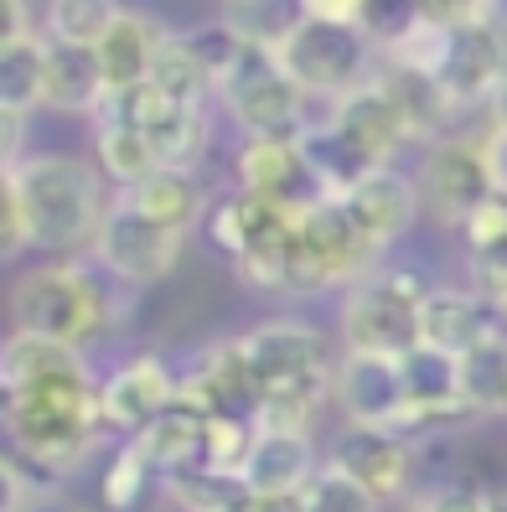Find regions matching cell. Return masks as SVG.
<instances>
[{
	"label": "cell",
	"mask_w": 507,
	"mask_h": 512,
	"mask_svg": "<svg viewBox=\"0 0 507 512\" xmlns=\"http://www.w3.org/2000/svg\"><path fill=\"white\" fill-rule=\"evenodd\" d=\"M233 176H238V192H249L259 202L280 207V213H295V218L311 213L326 197L301 140H244L238 145V161H233Z\"/></svg>",
	"instance_id": "7c38bea8"
},
{
	"label": "cell",
	"mask_w": 507,
	"mask_h": 512,
	"mask_svg": "<svg viewBox=\"0 0 507 512\" xmlns=\"http://www.w3.org/2000/svg\"><path fill=\"white\" fill-rule=\"evenodd\" d=\"M249 368L264 388V419L259 425H285V430H311L316 414L332 399L337 363L326 357L321 331L306 321H264L238 337Z\"/></svg>",
	"instance_id": "3957f363"
},
{
	"label": "cell",
	"mask_w": 507,
	"mask_h": 512,
	"mask_svg": "<svg viewBox=\"0 0 507 512\" xmlns=\"http://www.w3.org/2000/svg\"><path fill=\"white\" fill-rule=\"evenodd\" d=\"M497 337H507V331H502V311L476 285L471 290H461V285H430L425 316H420V342L425 347L466 357V352L487 347Z\"/></svg>",
	"instance_id": "e0dca14e"
},
{
	"label": "cell",
	"mask_w": 507,
	"mask_h": 512,
	"mask_svg": "<svg viewBox=\"0 0 507 512\" xmlns=\"http://www.w3.org/2000/svg\"><path fill=\"white\" fill-rule=\"evenodd\" d=\"M492 6L497 0H420V16L445 26V32H461V26L492 21Z\"/></svg>",
	"instance_id": "e575fe53"
},
{
	"label": "cell",
	"mask_w": 507,
	"mask_h": 512,
	"mask_svg": "<svg viewBox=\"0 0 507 512\" xmlns=\"http://www.w3.org/2000/svg\"><path fill=\"white\" fill-rule=\"evenodd\" d=\"M182 249H187V233L182 228H171V223H161L151 213H140L130 197H114L88 254H94V264L109 269L119 285L145 290V285H156V280L171 275L176 259H182Z\"/></svg>",
	"instance_id": "9c48e42d"
},
{
	"label": "cell",
	"mask_w": 507,
	"mask_h": 512,
	"mask_svg": "<svg viewBox=\"0 0 507 512\" xmlns=\"http://www.w3.org/2000/svg\"><path fill=\"white\" fill-rule=\"evenodd\" d=\"M306 16H311V0H228V11H223L233 32L264 52H280Z\"/></svg>",
	"instance_id": "4316f807"
},
{
	"label": "cell",
	"mask_w": 507,
	"mask_h": 512,
	"mask_svg": "<svg viewBox=\"0 0 507 512\" xmlns=\"http://www.w3.org/2000/svg\"><path fill=\"white\" fill-rule=\"evenodd\" d=\"M109 99V83L99 68L94 47H68L52 42L47 47V83H42V104L63 109V114H94Z\"/></svg>",
	"instance_id": "cb8c5ba5"
},
{
	"label": "cell",
	"mask_w": 507,
	"mask_h": 512,
	"mask_svg": "<svg viewBox=\"0 0 507 512\" xmlns=\"http://www.w3.org/2000/svg\"><path fill=\"white\" fill-rule=\"evenodd\" d=\"M326 119L363 150V156L373 166H389L394 161V150L409 145V125H404V114L394 109V99L378 88V78H368L363 88H352V94H342L337 104H326Z\"/></svg>",
	"instance_id": "44dd1931"
},
{
	"label": "cell",
	"mask_w": 507,
	"mask_h": 512,
	"mask_svg": "<svg viewBox=\"0 0 507 512\" xmlns=\"http://www.w3.org/2000/svg\"><path fill=\"white\" fill-rule=\"evenodd\" d=\"M482 150H487V171H492L497 197H507V130L487 125V130H482Z\"/></svg>",
	"instance_id": "8d00e7d4"
},
{
	"label": "cell",
	"mask_w": 507,
	"mask_h": 512,
	"mask_svg": "<svg viewBox=\"0 0 507 512\" xmlns=\"http://www.w3.org/2000/svg\"><path fill=\"white\" fill-rule=\"evenodd\" d=\"M244 502H249V497H244ZM244 502H238V507H218V512H244Z\"/></svg>",
	"instance_id": "7dc6e473"
},
{
	"label": "cell",
	"mask_w": 507,
	"mask_h": 512,
	"mask_svg": "<svg viewBox=\"0 0 507 512\" xmlns=\"http://www.w3.org/2000/svg\"><path fill=\"white\" fill-rule=\"evenodd\" d=\"M487 119H492L497 130H507V83H502L497 94H492V104H487Z\"/></svg>",
	"instance_id": "7bdbcfd3"
},
{
	"label": "cell",
	"mask_w": 507,
	"mask_h": 512,
	"mask_svg": "<svg viewBox=\"0 0 507 512\" xmlns=\"http://www.w3.org/2000/svg\"><path fill=\"white\" fill-rule=\"evenodd\" d=\"M0 249H6V259L32 249V223H26V207H21L16 187H6V182H0Z\"/></svg>",
	"instance_id": "d590c367"
},
{
	"label": "cell",
	"mask_w": 507,
	"mask_h": 512,
	"mask_svg": "<svg viewBox=\"0 0 507 512\" xmlns=\"http://www.w3.org/2000/svg\"><path fill=\"white\" fill-rule=\"evenodd\" d=\"M119 0H47V37L68 47H99L119 21Z\"/></svg>",
	"instance_id": "f1b7e54d"
},
{
	"label": "cell",
	"mask_w": 507,
	"mask_h": 512,
	"mask_svg": "<svg viewBox=\"0 0 507 512\" xmlns=\"http://www.w3.org/2000/svg\"><path fill=\"white\" fill-rule=\"evenodd\" d=\"M119 104H125V114L140 125V135L151 140V150H156L161 166L197 171V161L207 156V114H202L197 104H182V99L161 94L156 83L119 94Z\"/></svg>",
	"instance_id": "2e32d148"
},
{
	"label": "cell",
	"mask_w": 507,
	"mask_h": 512,
	"mask_svg": "<svg viewBox=\"0 0 507 512\" xmlns=\"http://www.w3.org/2000/svg\"><path fill=\"white\" fill-rule=\"evenodd\" d=\"M461 378H466L471 409H476V414H492L497 399H502V388H507V337L466 352V357H461Z\"/></svg>",
	"instance_id": "4dcf8cb0"
},
{
	"label": "cell",
	"mask_w": 507,
	"mask_h": 512,
	"mask_svg": "<svg viewBox=\"0 0 507 512\" xmlns=\"http://www.w3.org/2000/svg\"><path fill=\"white\" fill-rule=\"evenodd\" d=\"M21 135H26V114L21 109H0V156H6V166L21 161Z\"/></svg>",
	"instance_id": "f35d334b"
},
{
	"label": "cell",
	"mask_w": 507,
	"mask_h": 512,
	"mask_svg": "<svg viewBox=\"0 0 507 512\" xmlns=\"http://www.w3.org/2000/svg\"><path fill=\"white\" fill-rule=\"evenodd\" d=\"M156 487H166V471L145 456L140 440H130V445L114 456L109 476H104V502H109L114 512H130V507H140L145 497H151Z\"/></svg>",
	"instance_id": "f546056e"
},
{
	"label": "cell",
	"mask_w": 507,
	"mask_h": 512,
	"mask_svg": "<svg viewBox=\"0 0 507 512\" xmlns=\"http://www.w3.org/2000/svg\"><path fill=\"white\" fill-rule=\"evenodd\" d=\"M166 37H171V32H166L156 16H145V11H119V21L109 26L104 42L94 47L109 94H130V88H145V83H151Z\"/></svg>",
	"instance_id": "603a6c76"
},
{
	"label": "cell",
	"mask_w": 507,
	"mask_h": 512,
	"mask_svg": "<svg viewBox=\"0 0 507 512\" xmlns=\"http://www.w3.org/2000/svg\"><path fill=\"white\" fill-rule=\"evenodd\" d=\"M218 94L249 140H301L311 130V94L264 47H249L238 57L233 73L218 83Z\"/></svg>",
	"instance_id": "ba28073f"
},
{
	"label": "cell",
	"mask_w": 507,
	"mask_h": 512,
	"mask_svg": "<svg viewBox=\"0 0 507 512\" xmlns=\"http://www.w3.org/2000/svg\"><path fill=\"white\" fill-rule=\"evenodd\" d=\"M109 280H114L109 269L78 264V259L26 269L11 290L16 331H32V337L63 342V347H78V352L104 342L109 331L125 321V306L114 300Z\"/></svg>",
	"instance_id": "7a4b0ae2"
},
{
	"label": "cell",
	"mask_w": 507,
	"mask_h": 512,
	"mask_svg": "<svg viewBox=\"0 0 507 512\" xmlns=\"http://www.w3.org/2000/svg\"><path fill=\"white\" fill-rule=\"evenodd\" d=\"M425 275L404 264H378L342 300V347L347 352H389L404 357L420 347V316H425Z\"/></svg>",
	"instance_id": "5b68a950"
},
{
	"label": "cell",
	"mask_w": 507,
	"mask_h": 512,
	"mask_svg": "<svg viewBox=\"0 0 507 512\" xmlns=\"http://www.w3.org/2000/svg\"><path fill=\"white\" fill-rule=\"evenodd\" d=\"M414 187H420V207L435 223L466 233V223L497 197L482 135H445V140H435V150L425 156L420 182Z\"/></svg>",
	"instance_id": "30bf717a"
},
{
	"label": "cell",
	"mask_w": 507,
	"mask_h": 512,
	"mask_svg": "<svg viewBox=\"0 0 507 512\" xmlns=\"http://www.w3.org/2000/svg\"><path fill=\"white\" fill-rule=\"evenodd\" d=\"M476 290H482L492 306L502 311V321H507V269H497V275H487V280H476Z\"/></svg>",
	"instance_id": "b9f144b4"
},
{
	"label": "cell",
	"mask_w": 507,
	"mask_h": 512,
	"mask_svg": "<svg viewBox=\"0 0 507 512\" xmlns=\"http://www.w3.org/2000/svg\"><path fill=\"white\" fill-rule=\"evenodd\" d=\"M26 32H37L32 6H26V0H0V42H6V37H26Z\"/></svg>",
	"instance_id": "ab89813d"
},
{
	"label": "cell",
	"mask_w": 507,
	"mask_h": 512,
	"mask_svg": "<svg viewBox=\"0 0 507 512\" xmlns=\"http://www.w3.org/2000/svg\"><path fill=\"white\" fill-rule=\"evenodd\" d=\"M306 507L311 512H383V502L363 487V481H352L332 461H321L316 476L306 481Z\"/></svg>",
	"instance_id": "1f68e13d"
},
{
	"label": "cell",
	"mask_w": 507,
	"mask_h": 512,
	"mask_svg": "<svg viewBox=\"0 0 507 512\" xmlns=\"http://www.w3.org/2000/svg\"><path fill=\"white\" fill-rule=\"evenodd\" d=\"M244 512H311L306 492H275V497H249Z\"/></svg>",
	"instance_id": "60d3db41"
},
{
	"label": "cell",
	"mask_w": 507,
	"mask_h": 512,
	"mask_svg": "<svg viewBox=\"0 0 507 512\" xmlns=\"http://www.w3.org/2000/svg\"><path fill=\"white\" fill-rule=\"evenodd\" d=\"M119 197H130L140 213H151V218H161V223H171V228H192V223H202L207 218V192L197 187V176L192 171H182V166H156L145 182H135V187H125Z\"/></svg>",
	"instance_id": "d4e9b609"
},
{
	"label": "cell",
	"mask_w": 507,
	"mask_h": 512,
	"mask_svg": "<svg viewBox=\"0 0 507 512\" xmlns=\"http://www.w3.org/2000/svg\"><path fill=\"white\" fill-rule=\"evenodd\" d=\"M497 419H502V425H507V388H502V399H497V409H492Z\"/></svg>",
	"instance_id": "bcb514c9"
},
{
	"label": "cell",
	"mask_w": 507,
	"mask_h": 512,
	"mask_svg": "<svg viewBox=\"0 0 507 512\" xmlns=\"http://www.w3.org/2000/svg\"><path fill=\"white\" fill-rule=\"evenodd\" d=\"M6 512H73L52 487H42L37 476H26L21 461H6Z\"/></svg>",
	"instance_id": "836d02e7"
},
{
	"label": "cell",
	"mask_w": 507,
	"mask_h": 512,
	"mask_svg": "<svg viewBox=\"0 0 507 512\" xmlns=\"http://www.w3.org/2000/svg\"><path fill=\"white\" fill-rule=\"evenodd\" d=\"M326 461L337 471H347L352 481L389 507V502H404L409 481H414V445H409V430H383V425H347L332 445H326Z\"/></svg>",
	"instance_id": "4fadbf2b"
},
{
	"label": "cell",
	"mask_w": 507,
	"mask_h": 512,
	"mask_svg": "<svg viewBox=\"0 0 507 512\" xmlns=\"http://www.w3.org/2000/svg\"><path fill=\"white\" fill-rule=\"evenodd\" d=\"M404 512H435V507H430V497H420V502H409Z\"/></svg>",
	"instance_id": "f6af8a7d"
},
{
	"label": "cell",
	"mask_w": 507,
	"mask_h": 512,
	"mask_svg": "<svg viewBox=\"0 0 507 512\" xmlns=\"http://www.w3.org/2000/svg\"><path fill=\"white\" fill-rule=\"evenodd\" d=\"M332 404L347 414V425L409 430L414 404H409L404 357H389V352H342L337 357V378H332Z\"/></svg>",
	"instance_id": "8fae6325"
},
{
	"label": "cell",
	"mask_w": 507,
	"mask_h": 512,
	"mask_svg": "<svg viewBox=\"0 0 507 512\" xmlns=\"http://www.w3.org/2000/svg\"><path fill=\"white\" fill-rule=\"evenodd\" d=\"M487 512H507V492H487Z\"/></svg>",
	"instance_id": "ee69618b"
},
{
	"label": "cell",
	"mask_w": 507,
	"mask_h": 512,
	"mask_svg": "<svg viewBox=\"0 0 507 512\" xmlns=\"http://www.w3.org/2000/svg\"><path fill=\"white\" fill-rule=\"evenodd\" d=\"M373 37L357 26L352 16H306L301 26L290 32V42L275 52L280 68L306 88L311 99L337 104L342 94L363 88L378 68H373Z\"/></svg>",
	"instance_id": "52a82bcc"
},
{
	"label": "cell",
	"mask_w": 507,
	"mask_h": 512,
	"mask_svg": "<svg viewBox=\"0 0 507 512\" xmlns=\"http://www.w3.org/2000/svg\"><path fill=\"white\" fill-rule=\"evenodd\" d=\"M342 207H347V218L363 228V238L383 254L394 244V238H404L409 233V223H414V213H420V187L409 182V176H399V171H373V176H363L357 187H347L342 197H337Z\"/></svg>",
	"instance_id": "ffe728a7"
},
{
	"label": "cell",
	"mask_w": 507,
	"mask_h": 512,
	"mask_svg": "<svg viewBox=\"0 0 507 512\" xmlns=\"http://www.w3.org/2000/svg\"><path fill=\"white\" fill-rule=\"evenodd\" d=\"M47 32H26L0 42V109H21L32 114L42 104V83H47Z\"/></svg>",
	"instance_id": "484cf974"
},
{
	"label": "cell",
	"mask_w": 507,
	"mask_h": 512,
	"mask_svg": "<svg viewBox=\"0 0 507 512\" xmlns=\"http://www.w3.org/2000/svg\"><path fill=\"white\" fill-rule=\"evenodd\" d=\"M0 414L21 466L68 476L94 456L104 425V383L88 373L83 352L11 331L0 352Z\"/></svg>",
	"instance_id": "6da1fadb"
},
{
	"label": "cell",
	"mask_w": 507,
	"mask_h": 512,
	"mask_svg": "<svg viewBox=\"0 0 507 512\" xmlns=\"http://www.w3.org/2000/svg\"><path fill=\"white\" fill-rule=\"evenodd\" d=\"M404 378H409V404H414L409 430H425V425H440V419H466V414H476L471 399H466L461 357L420 342L414 352H404Z\"/></svg>",
	"instance_id": "7402d4cb"
},
{
	"label": "cell",
	"mask_w": 507,
	"mask_h": 512,
	"mask_svg": "<svg viewBox=\"0 0 507 512\" xmlns=\"http://www.w3.org/2000/svg\"><path fill=\"white\" fill-rule=\"evenodd\" d=\"M316 440L311 430H285V425H259L254 445L238 481H244L249 497H275V492H306V481L316 476Z\"/></svg>",
	"instance_id": "d6986e66"
},
{
	"label": "cell",
	"mask_w": 507,
	"mask_h": 512,
	"mask_svg": "<svg viewBox=\"0 0 507 512\" xmlns=\"http://www.w3.org/2000/svg\"><path fill=\"white\" fill-rule=\"evenodd\" d=\"M187 42H192V52L207 63V73H213V83H223L228 73H233V63L249 52V42L233 32V26L218 16V21H207V26H192V32H182Z\"/></svg>",
	"instance_id": "d6a6232c"
},
{
	"label": "cell",
	"mask_w": 507,
	"mask_h": 512,
	"mask_svg": "<svg viewBox=\"0 0 507 512\" xmlns=\"http://www.w3.org/2000/svg\"><path fill=\"white\" fill-rule=\"evenodd\" d=\"M151 83L161 88V94L182 99V104H197V109H202V99L218 88L213 73H207V63L192 52V42H187L182 32H171V37H166V47H161V57H156Z\"/></svg>",
	"instance_id": "83f0119b"
},
{
	"label": "cell",
	"mask_w": 507,
	"mask_h": 512,
	"mask_svg": "<svg viewBox=\"0 0 507 512\" xmlns=\"http://www.w3.org/2000/svg\"><path fill=\"white\" fill-rule=\"evenodd\" d=\"M435 83L445 88V99L461 109H476V104H492V94L507 83V37L497 21H476V26H461L445 42V57L435 68Z\"/></svg>",
	"instance_id": "5bb4252c"
},
{
	"label": "cell",
	"mask_w": 507,
	"mask_h": 512,
	"mask_svg": "<svg viewBox=\"0 0 507 512\" xmlns=\"http://www.w3.org/2000/svg\"><path fill=\"white\" fill-rule=\"evenodd\" d=\"M435 512H487V492H476V487H440L430 497Z\"/></svg>",
	"instance_id": "74e56055"
},
{
	"label": "cell",
	"mask_w": 507,
	"mask_h": 512,
	"mask_svg": "<svg viewBox=\"0 0 507 512\" xmlns=\"http://www.w3.org/2000/svg\"><path fill=\"white\" fill-rule=\"evenodd\" d=\"M378 264H383V254L347 218V207L337 197H321L311 213L295 218L290 259H285V295H316V290L357 285Z\"/></svg>",
	"instance_id": "8992f818"
},
{
	"label": "cell",
	"mask_w": 507,
	"mask_h": 512,
	"mask_svg": "<svg viewBox=\"0 0 507 512\" xmlns=\"http://www.w3.org/2000/svg\"><path fill=\"white\" fill-rule=\"evenodd\" d=\"M0 182L16 187V197L26 207L32 249H52V254L94 249L109 202H104L99 171L88 161L57 156V150H47V156H21L16 166L0 171Z\"/></svg>",
	"instance_id": "277c9868"
},
{
	"label": "cell",
	"mask_w": 507,
	"mask_h": 512,
	"mask_svg": "<svg viewBox=\"0 0 507 512\" xmlns=\"http://www.w3.org/2000/svg\"><path fill=\"white\" fill-rule=\"evenodd\" d=\"M182 399V378H176L161 357H130L104 378V425L109 430H130V440L140 430H151L156 419Z\"/></svg>",
	"instance_id": "ac0fdd59"
},
{
	"label": "cell",
	"mask_w": 507,
	"mask_h": 512,
	"mask_svg": "<svg viewBox=\"0 0 507 512\" xmlns=\"http://www.w3.org/2000/svg\"><path fill=\"white\" fill-rule=\"evenodd\" d=\"M182 394L207 414V419H233V425H259L264 419V388L249 368L244 347L233 342H218L197 357L192 378H182Z\"/></svg>",
	"instance_id": "9a60e30c"
}]
</instances>
